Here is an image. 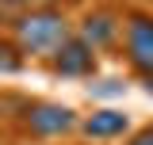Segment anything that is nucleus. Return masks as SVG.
<instances>
[{
    "label": "nucleus",
    "instance_id": "1a4fd4ad",
    "mask_svg": "<svg viewBox=\"0 0 153 145\" xmlns=\"http://www.w3.org/2000/svg\"><path fill=\"white\" fill-rule=\"evenodd\" d=\"M123 88H126L123 80H103V88H92V92H96V95H119Z\"/></svg>",
    "mask_w": 153,
    "mask_h": 145
},
{
    "label": "nucleus",
    "instance_id": "9b49d317",
    "mask_svg": "<svg viewBox=\"0 0 153 145\" xmlns=\"http://www.w3.org/2000/svg\"><path fill=\"white\" fill-rule=\"evenodd\" d=\"M142 84H146V92H149V95H153V76H146V80H142Z\"/></svg>",
    "mask_w": 153,
    "mask_h": 145
},
{
    "label": "nucleus",
    "instance_id": "39448f33",
    "mask_svg": "<svg viewBox=\"0 0 153 145\" xmlns=\"http://www.w3.org/2000/svg\"><path fill=\"white\" fill-rule=\"evenodd\" d=\"M46 65H50V72L61 76V80H92L96 69H100V54H96L84 38L73 35L54 57H46Z\"/></svg>",
    "mask_w": 153,
    "mask_h": 145
},
{
    "label": "nucleus",
    "instance_id": "20e7f679",
    "mask_svg": "<svg viewBox=\"0 0 153 145\" xmlns=\"http://www.w3.org/2000/svg\"><path fill=\"white\" fill-rule=\"evenodd\" d=\"M119 31H123V12L115 4H92L73 23V35L84 38L96 54H115L119 50Z\"/></svg>",
    "mask_w": 153,
    "mask_h": 145
},
{
    "label": "nucleus",
    "instance_id": "f03ea898",
    "mask_svg": "<svg viewBox=\"0 0 153 145\" xmlns=\"http://www.w3.org/2000/svg\"><path fill=\"white\" fill-rule=\"evenodd\" d=\"M23 138L31 141H61V138H73L80 115L65 103H54V99H27L16 115Z\"/></svg>",
    "mask_w": 153,
    "mask_h": 145
},
{
    "label": "nucleus",
    "instance_id": "f257e3e1",
    "mask_svg": "<svg viewBox=\"0 0 153 145\" xmlns=\"http://www.w3.org/2000/svg\"><path fill=\"white\" fill-rule=\"evenodd\" d=\"M8 38L16 42V50L23 57L46 61V57H54L73 38V19H69L65 8H57V4H31L8 27Z\"/></svg>",
    "mask_w": 153,
    "mask_h": 145
},
{
    "label": "nucleus",
    "instance_id": "9d476101",
    "mask_svg": "<svg viewBox=\"0 0 153 145\" xmlns=\"http://www.w3.org/2000/svg\"><path fill=\"white\" fill-rule=\"evenodd\" d=\"M138 8H146V12H153V0H138Z\"/></svg>",
    "mask_w": 153,
    "mask_h": 145
},
{
    "label": "nucleus",
    "instance_id": "6e6552de",
    "mask_svg": "<svg viewBox=\"0 0 153 145\" xmlns=\"http://www.w3.org/2000/svg\"><path fill=\"white\" fill-rule=\"evenodd\" d=\"M123 145H153V126H142V130H130Z\"/></svg>",
    "mask_w": 153,
    "mask_h": 145
},
{
    "label": "nucleus",
    "instance_id": "0eeeda50",
    "mask_svg": "<svg viewBox=\"0 0 153 145\" xmlns=\"http://www.w3.org/2000/svg\"><path fill=\"white\" fill-rule=\"evenodd\" d=\"M23 65H27V57L16 50V42H12L8 35H0V72L12 76V72H19Z\"/></svg>",
    "mask_w": 153,
    "mask_h": 145
},
{
    "label": "nucleus",
    "instance_id": "7ed1b4c3",
    "mask_svg": "<svg viewBox=\"0 0 153 145\" xmlns=\"http://www.w3.org/2000/svg\"><path fill=\"white\" fill-rule=\"evenodd\" d=\"M115 54L126 61V69L138 80L153 76V12H146V8H126L123 12V31H119V50Z\"/></svg>",
    "mask_w": 153,
    "mask_h": 145
},
{
    "label": "nucleus",
    "instance_id": "423d86ee",
    "mask_svg": "<svg viewBox=\"0 0 153 145\" xmlns=\"http://www.w3.org/2000/svg\"><path fill=\"white\" fill-rule=\"evenodd\" d=\"M130 130H134L130 115H126V111H115V107H100V111L84 115V118L76 122V134L88 138V141H119V138H126Z\"/></svg>",
    "mask_w": 153,
    "mask_h": 145
}]
</instances>
